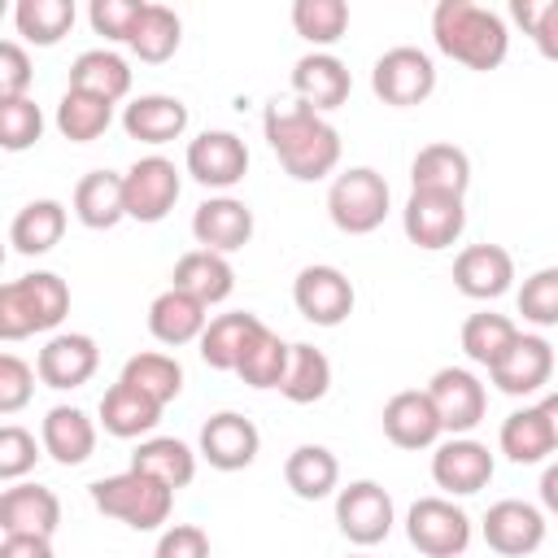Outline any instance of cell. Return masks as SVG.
I'll return each instance as SVG.
<instances>
[{
  "mask_svg": "<svg viewBox=\"0 0 558 558\" xmlns=\"http://www.w3.org/2000/svg\"><path fill=\"white\" fill-rule=\"evenodd\" d=\"M262 135L296 183H318L340 166V131L301 96H275L262 109Z\"/></svg>",
  "mask_w": 558,
  "mask_h": 558,
  "instance_id": "cell-1",
  "label": "cell"
},
{
  "mask_svg": "<svg viewBox=\"0 0 558 558\" xmlns=\"http://www.w3.org/2000/svg\"><path fill=\"white\" fill-rule=\"evenodd\" d=\"M432 39L449 61L480 70V74L497 70L510 52L506 17L475 0H440L432 9Z\"/></svg>",
  "mask_w": 558,
  "mask_h": 558,
  "instance_id": "cell-2",
  "label": "cell"
},
{
  "mask_svg": "<svg viewBox=\"0 0 558 558\" xmlns=\"http://www.w3.org/2000/svg\"><path fill=\"white\" fill-rule=\"evenodd\" d=\"M65 314H70V283L52 270H31L0 288V340L9 344L61 327Z\"/></svg>",
  "mask_w": 558,
  "mask_h": 558,
  "instance_id": "cell-3",
  "label": "cell"
},
{
  "mask_svg": "<svg viewBox=\"0 0 558 558\" xmlns=\"http://www.w3.org/2000/svg\"><path fill=\"white\" fill-rule=\"evenodd\" d=\"M92 501L100 514L135 527V532H157L166 519H170V506H174V488H166L161 480L126 466L122 475H105L92 484Z\"/></svg>",
  "mask_w": 558,
  "mask_h": 558,
  "instance_id": "cell-4",
  "label": "cell"
},
{
  "mask_svg": "<svg viewBox=\"0 0 558 558\" xmlns=\"http://www.w3.org/2000/svg\"><path fill=\"white\" fill-rule=\"evenodd\" d=\"M388 179L371 166H349L327 187V218L344 235H371L388 218Z\"/></svg>",
  "mask_w": 558,
  "mask_h": 558,
  "instance_id": "cell-5",
  "label": "cell"
},
{
  "mask_svg": "<svg viewBox=\"0 0 558 558\" xmlns=\"http://www.w3.org/2000/svg\"><path fill=\"white\" fill-rule=\"evenodd\" d=\"M405 536L427 558H462L471 545V519L453 497H418L405 510Z\"/></svg>",
  "mask_w": 558,
  "mask_h": 558,
  "instance_id": "cell-6",
  "label": "cell"
},
{
  "mask_svg": "<svg viewBox=\"0 0 558 558\" xmlns=\"http://www.w3.org/2000/svg\"><path fill=\"white\" fill-rule=\"evenodd\" d=\"M371 92L384 105H392V109L423 105L436 92V65H432V57L423 48L397 44L384 57H375V65H371Z\"/></svg>",
  "mask_w": 558,
  "mask_h": 558,
  "instance_id": "cell-7",
  "label": "cell"
},
{
  "mask_svg": "<svg viewBox=\"0 0 558 558\" xmlns=\"http://www.w3.org/2000/svg\"><path fill=\"white\" fill-rule=\"evenodd\" d=\"M392 523H397V506H392V493H388L384 484H375V480H353V484H344V488L336 493V527H340L353 545L371 549V545L388 541Z\"/></svg>",
  "mask_w": 558,
  "mask_h": 558,
  "instance_id": "cell-8",
  "label": "cell"
},
{
  "mask_svg": "<svg viewBox=\"0 0 558 558\" xmlns=\"http://www.w3.org/2000/svg\"><path fill=\"white\" fill-rule=\"evenodd\" d=\"M183 192V179H179V166L161 153H148L140 161L126 166L122 174V196H126V218L135 222H161L174 201Z\"/></svg>",
  "mask_w": 558,
  "mask_h": 558,
  "instance_id": "cell-9",
  "label": "cell"
},
{
  "mask_svg": "<svg viewBox=\"0 0 558 558\" xmlns=\"http://www.w3.org/2000/svg\"><path fill=\"white\" fill-rule=\"evenodd\" d=\"M466 227V205L462 196H445V192H410L405 209H401V231L414 248L440 253L449 248Z\"/></svg>",
  "mask_w": 558,
  "mask_h": 558,
  "instance_id": "cell-10",
  "label": "cell"
},
{
  "mask_svg": "<svg viewBox=\"0 0 558 558\" xmlns=\"http://www.w3.org/2000/svg\"><path fill=\"white\" fill-rule=\"evenodd\" d=\"M353 279L340 270V266H305L296 279H292V305L301 310V318H310L314 327H340L349 314H353Z\"/></svg>",
  "mask_w": 558,
  "mask_h": 558,
  "instance_id": "cell-11",
  "label": "cell"
},
{
  "mask_svg": "<svg viewBox=\"0 0 558 558\" xmlns=\"http://www.w3.org/2000/svg\"><path fill=\"white\" fill-rule=\"evenodd\" d=\"M427 397H432V405L440 414V427L449 436L475 432L480 418H484V410H488V392H484L480 375L466 371V366H440L427 379Z\"/></svg>",
  "mask_w": 558,
  "mask_h": 558,
  "instance_id": "cell-12",
  "label": "cell"
},
{
  "mask_svg": "<svg viewBox=\"0 0 558 558\" xmlns=\"http://www.w3.org/2000/svg\"><path fill=\"white\" fill-rule=\"evenodd\" d=\"M545 532H549L545 510L532 506V501H519V497H501L484 514V541L501 558H527V554H536L545 545Z\"/></svg>",
  "mask_w": 558,
  "mask_h": 558,
  "instance_id": "cell-13",
  "label": "cell"
},
{
  "mask_svg": "<svg viewBox=\"0 0 558 558\" xmlns=\"http://www.w3.org/2000/svg\"><path fill=\"white\" fill-rule=\"evenodd\" d=\"M493 471H497V462H493L488 445H480L475 436H449L432 453V480L445 497H471V493L488 488Z\"/></svg>",
  "mask_w": 558,
  "mask_h": 558,
  "instance_id": "cell-14",
  "label": "cell"
},
{
  "mask_svg": "<svg viewBox=\"0 0 558 558\" xmlns=\"http://www.w3.org/2000/svg\"><path fill=\"white\" fill-rule=\"evenodd\" d=\"M183 166L201 187H218L227 196V187H235L248 174V148L235 131H201L187 144Z\"/></svg>",
  "mask_w": 558,
  "mask_h": 558,
  "instance_id": "cell-15",
  "label": "cell"
},
{
  "mask_svg": "<svg viewBox=\"0 0 558 558\" xmlns=\"http://www.w3.org/2000/svg\"><path fill=\"white\" fill-rule=\"evenodd\" d=\"M257 449H262V432L253 427V418H244L235 410L209 414L201 427V440H196V453L214 471H244V466H253Z\"/></svg>",
  "mask_w": 558,
  "mask_h": 558,
  "instance_id": "cell-16",
  "label": "cell"
},
{
  "mask_svg": "<svg viewBox=\"0 0 558 558\" xmlns=\"http://www.w3.org/2000/svg\"><path fill=\"white\" fill-rule=\"evenodd\" d=\"M253 209L240 201V196H209L196 205L192 214V235H196V248H209V253H240L248 240H253Z\"/></svg>",
  "mask_w": 558,
  "mask_h": 558,
  "instance_id": "cell-17",
  "label": "cell"
},
{
  "mask_svg": "<svg viewBox=\"0 0 558 558\" xmlns=\"http://www.w3.org/2000/svg\"><path fill=\"white\" fill-rule=\"evenodd\" d=\"M384 436L397 449H436L445 427L427 397V388H401L384 401Z\"/></svg>",
  "mask_w": 558,
  "mask_h": 558,
  "instance_id": "cell-18",
  "label": "cell"
},
{
  "mask_svg": "<svg viewBox=\"0 0 558 558\" xmlns=\"http://www.w3.org/2000/svg\"><path fill=\"white\" fill-rule=\"evenodd\" d=\"M100 366V349L87 331H57L48 336V344L39 349L35 357V371H39V384L48 388H83Z\"/></svg>",
  "mask_w": 558,
  "mask_h": 558,
  "instance_id": "cell-19",
  "label": "cell"
},
{
  "mask_svg": "<svg viewBox=\"0 0 558 558\" xmlns=\"http://www.w3.org/2000/svg\"><path fill=\"white\" fill-rule=\"evenodd\" d=\"M514 283V257L501 244H466L453 257V288L471 301H497Z\"/></svg>",
  "mask_w": 558,
  "mask_h": 558,
  "instance_id": "cell-20",
  "label": "cell"
},
{
  "mask_svg": "<svg viewBox=\"0 0 558 558\" xmlns=\"http://www.w3.org/2000/svg\"><path fill=\"white\" fill-rule=\"evenodd\" d=\"M549 375H554V349L536 331H519L510 353L488 371V379L506 397H532V392H541L549 384Z\"/></svg>",
  "mask_w": 558,
  "mask_h": 558,
  "instance_id": "cell-21",
  "label": "cell"
},
{
  "mask_svg": "<svg viewBox=\"0 0 558 558\" xmlns=\"http://www.w3.org/2000/svg\"><path fill=\"white\" fill-rule=\"evenodd\" d=\"M61 523V497L44 484H9L0 493V532L4 536H52Z\"/></svg>",
  "mask_w": 558,
  "mask_h": 558,
  "instance_id": "cell-22",
  "label": "cell"
},
{
  "mask_svg": "<svg viewBox=\"0 0 558 558\" xmlns=\"http://www.w3.org/2000/svg\"><path fill=\"white\" fill-rule=\"evenodd\" d=\"M353 92V74L336 52H305L292 65V96H301L310 109L331 113L349 100Z\"/></svg>",
  "mask_w": 558,
  "mask_h": 558,
  "instance_id": "cell-23",
  "label": "cell"
},
{
  "mask_svg": "<svg viewBox=\"0 0 558 558\" xmlns=\"http://www.w3.org/2000/svg\"><path fill=\"white\" fill-rule=\"evenodd\" d=\"M205 310H209V305H201L192 292L166 288V292H157L153 305H148V331H153V340H161V344H170V349L192 344V340H201L205 327H209V314H205Z\"/></svg>",
  "mask_w": 558,
  "mask_h": 558,
  "instance_id": "cell-24",
  "label": "cell"
},
{
  "mask_svg": "<svg viewBox=\"0 0 558 558\" xmlns=\"http://www.w3.org/2000/svg\"><path fill=\"white\" fill-rule=\"evenodd\" d=\"M122 131L140 144H170L187 131V105L179 96H166V92L135 96L122 109Z\"/></svg>",
  "mask_w": 558,
  "mask_h": 558,
  "instance_id": "cell-25",
  "label": "cell"
},
{
  "mask_svg": "<svg viewBox=\"0 0 558 558\" xmlns=\"http://www.w3.org/2000/svg\"><path fill=\"white\" fill-rule=\"evenodd\" d=\"M471 187V157L458 144H423L410 161V192H445L466 196Z\"/></svg>",
  "mask_w": 558,
  "mask_h": 558,
  "instance_id": "cell-26",
  "label": "cell"
},
{
  "mask_svg": "<svg viewBox=\"0 0 558 558\" xmlns=\"http://www.w3.org/2000/svg\"><path fill=\"white\" fill-rule=\"evenodd\" d=\"M39 445L61 466H83L96 449V423L78 405H52L39 427Z\"/></svg>",
  "mask_w": 558,
  "mask_h": 558,
  "instance_id": "cell-27",
  "label": "cell"
},
{
  "mask_svg": "<svg viewBox=\"0 0 558 558\" xmlns=\"http://www.w3.org/2000/svg\"><path fill=\"white\" fill-rule=\"evenodd\" d=\"M65 222H70V214H65L61 201H52V196L26 201V205L13 214V222H9V244H13V253H22V257H44V253H52V248L61 244Z\"/></svg>",
  "mask_w": 558,
  "mask_h": 558,
  "instance_id": "cell-28",
  "label": "cell"
},
{
  "mask_svg": "<svg viewBox=\"0 0 558 558\" xmlns=\"http://www.w3.org/2000/svg\"><path fill=\"white\" fill-rule=\"evenodd\" d=\"M74 218L87 231H113L126 218V196H122V174L113 170H87L74 183V201H70Z\"/></svg>",
  "mask_w": 558,
  "mask_h": 558,
  "instance_id": "cell-29",
  "label": "cell"
},
{
  "mask_svg": "<svg viewBox=\"0 0 558 558\" xmlns=\"http://www.w3.org/2000/svg\"><path fill=\"white\" fill-rule=\"evenodd\" d=\"M161 410H166V405H157L153 397H144L140 388H131V384L118 379V384L100 397V427H105L109 436H118V440H148L153 427L161 423Z\"/></svg>",
  "mask_w": 558,
  "mask_h": 558,
  "instance_id": "cell-30",
  "label": "cell"
},
{
  "mask_svg": "<svg viewBox=\"0 0 558 558\" xmlns=\"http://www.w3.org/2000/svg\"><path fill=\"white\" fill-rule=\"evenodd\" d=\"M170 288L192 292L201 305H218V301H227V296L235 292V266H231L222 253H209V248H187V253L174 262Z\"/></svg>",
  "mask_w": 558,
  "mask_h": 558,
  "instance_id": "cell-31",
  "label": "cell"
},
{
  "mask_svg": "<svg viewBox=\"0 0 558 558\" xmlns=\"http://www.w3.org/2000/svg\"><path fill=\"white\" fill-rule=\"evenodd\" d=\"M262 327H266V323H262L257 314H248V310H231V314L209 318L205 336L196 340V344H201V362L214 366V371H235L240 357H244V349L253 344V336H257Z\"/></svg>",
  "mask_w": 558,
  "mask_h": 558,
  "instance_id": "cell-32",
  "label": "cell"
},
{
  "mask_svg": "<svg viewBox=\"0 0 558 558\" xmlns=\"http://www.w3.org/2000/svg\"><path fill=\"white\" fill-rule=\"evenodd\" d=\"M70 87L118 105V100L131 92V65H126V57H118L113 48H87V52H78L74 65H70Z\"/></svg>",
  "mask_w": 558,
  "mask_h": 558,
  "instance_id": "cell-33",
  "label": "cell"
},
{
  "mask_svg": "<svg viewBox=\"0 0 558 558\" xmlns=\"http://www.w3.org/2000/svg\"><path fill=\"white\" fill-rule=\"evenodd\" d=\"M283 480L301 501H323L340 493V462L327 445H296L283 462Z\"/></svg>",
  "mask_w": 558,
  "mask_h": 558,
  "instance_id": "cell-34",
  "label": "cell"
},
{
  "mask_svg": "<svg viewBox=\"0 0 558 558\" xmlns=\"http://www.w3.org/2000/svg\"><path fill=\"white\" fill-rule=\"evenodd\" d=\"M131 466L179 493V488H187L196 480V449L183 445V440H174V436H148V440L135 445Z\"/></svg>",
  "mask_w": 558,
  "mask_h": 558,
  "instance_id": "cell-35",
  "label": "cell"
},
{
  "mask_svg": "<svg viewBox=\"0 0 558 558\" xmlns=\"http://www.w3.org/2000/svg\"><path fill=\"white\" fill-rule=\"evenodd\" d=\"M497 445L510 462L519 466H532V462H545L554 453V436H549V423L541 414V405H523L514 414H506L501 432H497Z\"/></svg>",
  "mask_w": 558,
  "mask_h": 558,
  "instance_id": "cell-36",
  "label": "cell"
},
{
  "mask_svg": "<svg viewBox=\"0 0 558 558\" xmlns=\"http://www.w3.org/2000/svg\"><path fill=\"white\" fill-rule=\"evenodd\" d=\"M179 44H183V22H179V13H174L170 4H153V0H148L126 48H131L140 61L161 65V61H170V57L179 52Z\"/></svg>",
  "mask_w": 558,
  "mask_h": 558,
  "instance_id": "cell-37",
  "label": "cell"
},
{
  "mask_svg": "<svg viewBox=\"0 0 558 558\" xmlns=\"http://www.w3.org/2000/svg\"><path fill=\"white\" fill-rule=\"evenodd\" d=\"M514 340H519V327H514V318H506V314L480 310V314H471V318L462 323V353H466L475 366H484V371H493V366L510 353Z\"/></svg>",
  "mask_w": 558,
  "mask_h": 558,
  "instance_id": "cell-38",
  "label": "cell"
},
{
  "mask_svg": "<svg viewBox=\"0 0 558 558\" xmlns=\"http://www.w3.org/2000/svg\"><path fill=\"white\" fill-rule=\"evenodd\" d=\"M118 379L131 384V388H140V392L153 397L157 405H170V401L183 392V366H179L170 353H157V349L126 357Z\"/></svg>",
  "mask_w": 558,
  "mask_h": 558,
  "instance_id": "cell-39",
  "label": "cell"
},
{
  "mask_svg": "<svg viewBox=\"0 0 558 558\" xmlns=\"http://www.w3.org/2000/svg\"><path fill=\"white\" fill-rule=\"evenodd\" d=\"M113 122V105L100 100V96H87V92H74L65 87V96L57 100V131L70 140V144H92L109 131Z\"/></svg>",
  "mask_w": 558,
  "mask_h": 558,
  "instance_id": "cell-40",
  "label": "cell"
},
{
  "mask_svg": "<svg viewBox=\"0 0 558 558\" xmlns=\"http://www.w3.org/2000/svg\"><path fill=\"white\" fill-rule=\"evenodd\" d=\"M331 388V362L323 349L314 344H292V357H288V375L279 384V392L292 401V405H314L323 401Z\"/></svg>",
  "mask_w": 558,
  "mask_h": 558,
  "instance_id": "cell-41",
  "label": "cell"
},
{
  "mask_svg": "<svg viewBox=\"0 0 558 558\" xmlns=\"http://www.w3.org/2000/svg\"><path fill=\"white\" fill-rule=\"evenodd\" d=\"M13 26L26 44L35 48H52L61 35H70L74 26V0H17L13 9Z\"/></svg>",
  "mask_w": 558,
  "mask_h": 558,
  "instance_id": "cell-42",
  "label": "cell"
},
{
  "mask_svg": "<svg viewBox=\"0 0 558 558\" xmlns=\"http://www.w3.org/2000/svg\"><path fill=\"white\" fill-rule=\"evenodd\" d=\"M288 357H292V344H288L279 331L262 327V331L253 336V344L244 349L235 375H240L248 388H279L283 375H288Z\"/></svg>",
  "mask_w": 558,
  "mask_h": 558,
  "instance_id": "cell-43",
  "label": "cell"
},
{
  "mask_svg": "<svg viewBox=\"0 0 558 558\" xmlns=\"http://www.w3.org/2000/svg\"><path fill=\"white\" fill-rule=\"evenodd\" d=\"M292 31L314 44V52H327L349 31V4L344 0H296L292 4Z\"/></svg>",
  "mask_w": 558,
  "mask_h": 558,
  "instance_id": "cell-44",
  "label": "cell"
},
{
  "mask_svg": "<svg viewBox=\"0 0 558 558\" xmlns=\"http://www.w3.org/2000/svg\"><path fill=\"white\" fill-rule=\"evenodd\" d=\"M44 135V113L35 105V96H13V100H0V144L9 153H26L35 148Z\"/></svg>",
  "mask_w": 558,
  "mask_h": 558,
  "instance_id": "cell-45",
  "label": "cell"
},
{
  "mask_svg": "<svg viewBox=\"0 0 558 558\" xmlns=\"http://www.w3.org/2000/svg\"><path fill=\"white\" fill-rule=\"evenodd\" d=\"M519 314L532 327H558V266H541L519 288Z\"/></svg>",
  "mask_w": 558,
  "mask_h": 558,
  "instance_id": "cell-46",
  "label": "cell"
},
{
  "mask_svg": "<svg viewBox=\"0 0 558 558\" xmlns=\"http://www.w3.org/2000/svg\"><path fill=\"white\" fill-rule=\"evenodd\" d=\"M510 13L532 35L536 52L558 65V0H514Z\"/></svg>",
  "mask_w": 558,
  "mask_h": 558,
  "instance_id": "cell-47",
  "label": "cell"
},
{
  "mask_svg": "<svg viewBox=\"0 0 558 558\" xmlns=\"http://www.w3.org/2000/svg\"><path fill=\"white\" fill-rule=\"evenodd\" d=\"M144 4H148V0H92L87 22H92V31H96V35L118 39V44H131L135 22H140Z\"/></svg>",
  "mask_w": 558,
  "mask_h": 558,
  "instance_id": "cell-48",
  "label": "cell"
},
{
  "mask_svg": "<svg viewBox=\"0 0 558 558\" xmlns=\"http://www.w3.org/2000/svg\"><path fill=\"white\" fill-rule=\"evenodd\" d=\"M35 462H39L35 436L26 427H17V423H4L0 427V480L17 484L26 471H35Z\"/></svg>",
  "mask_w": 558,
  "mask_h": 558,
  "instance_id": "cell-49",
  "label": "cell"
},
{
  "mask_svg": "<svg viewBox=\"0 0 558 558\" xmlns=\"http://www.w3.org/2000/svg\"><path fill=\"white\" fill-rule=\"evenodd\" d=\"M35 366H26L17 353H0V414H17L35 392Z\"/></svg>",
  "mask_w": 558,
  "mask_h": 558,
  "instance_id": "cell-50",
  "label": "cell"
},
{
  "mask_svg": "<svg viewBox=\"0 0 558 558\" xmlns=\"http://www.w3.org/2000/svg\"><path fill=\"white\" fill-rule=\"evenodd\" d=\"M31 78H35L31 52H26L17 39H4V44H0V100L31 96Z\"/></svg>",
  "mask_w": 558,
  "mask_h": 558,
  "instance_id": "cell-51",
  "label": "cell"
},
{
  "mask_svg": "<svg viewBox=\"0 0 558 558\" xmlns=\"http://www.w3.org/2000/svg\"><path fill=\"white\" fill-rule=\"evenodd\" d=\"M153 558H209V536L196 523H170L157 536Z\"/></svg>",
  "mask_w": 558,
  "mask_h": 558,
  "instance_id": "cell-52",
  "label": "cell"
},
{
  "mask_svg": "<svg viewBox=\"0 0 558 558\" xmlns=\"http://www.w3.org/2000/svg\"><path fill=\"white\" fill-rule=\"evenodd\" d=\"M0 558H57V554H52V536H4Z\"/></svg>",
  "mask_w": 558,
  "mask_h": 558,
  "instance_id": "cell-53",
  "label": "cell"
},
{
  "mask_svg": "<svg viewBox=\"0 0 558 558\" xmlns=\"http://www.w3.org/2000/svg\"><path fill=\"white\" fill-rule=\"evenodd\" d=\"M541 510L545 514H558V462H549L541 471Z\"/></svg>",
  "mask_w": 558,
  "mask_h": 558,
  "instance_id": "cell-54",
  "label": "cell"
},
{
  "mask_svg": "<svg viewBox=\"0 0 558 558\" xmlns=\"http://www.w3.org/2000/svg\"><path fill=\"white\" fill-rule=\"evenodd\" d=\"M536 405H541V414H545V423H549V436H554V449H558V388L545 392Z\"/></svg>",
  "mask_w": 558,
  "mask_h": 558,
  "instance_id": "cell-55",
  "label": "cell"
},
{
  "mask_svg": "<svg viewBox=\"0 0 558 558\" xmlns=\"http://www.w3.org/2000/svg\"><path fill=\"white\" fill-rule=\"evenodd\" d=\"M349 558H371V554H349Z\"/></svg>",
  "mask_w": 558,
  "mask_h": 558,
  "instance_id": "cell-56",
  "label": "cell"
}]
</instances>
